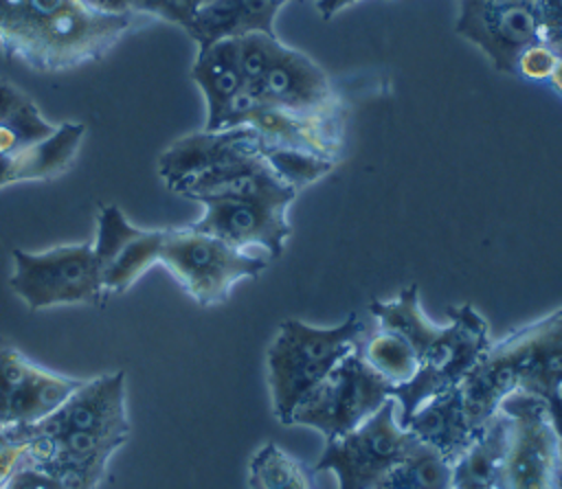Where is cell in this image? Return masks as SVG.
Instances as JSON below:
<instances>
[{
  "mask_svg": "<svg viewBox=\"0 0 562 489\" xmlns=\"http://www.w3.org/2000/svg\"><path fill=\"white\" fill-rule=\"evenodd\" d=\"M450 325L430 322L419 305V287H404L393 300H371L369 314L380 329L404 336L415 355L417 373L411 382L391 390L397 403L400 423L426 399L459 386L487 351L490 329L472 305L450 307Z\"/></svg>",
  "mask_w": 562,
  "mask_h": 489,
  "instance_id": "cell-1",
  "label": "cell"
},
{
  "mask_svg": "<svg viewBox=\"0 0 562 489\" xmlns=\"http://www.w3.org/2000/svg\"><path fill=\"white\" fill-rule=\"evenodd\" d=\"M134 15L94 11L81 0H0V48L37 72H61L101 59Z\"/></svg>",
  "mask_w": 562,
  "mask_h": 489,
  "instance_id": "cell-2",
  "label": "cell"
},
{
  "mask_svg": "<svg viewBox=\"0 0 562 489\" xmlns=\"http://www.w3.org/2000/svg\"><path fill=\"white\" fill-rule=\"evenodd\" d=\"M562 375V309L490 344L479 364L459 384L468 417L483 428L514 390L542 399Z\"/></svg>",
  "mask_w": 562,
  "mask_h": 489,
  "instance_id": "cell-3",
  "label": "cell"
},
{
  "mask_svg": "<svg viewBox=\"0 0 562 489\" xmlns=\"http://www.w3.org/2000/svg\"><path fill=\"white\" fill-rule=\"evenodd\" d=\"M362 329L364 325L356 314L334 327H314L296 318L281 322L266 353L272 412L279 423L290 425L296 406L356 349Z\"/></svg>",
  "mask_w": 562,
  "mask_h": 489,
  "instance_id": "cell-4",
  "label": "cell"
},
{
  "mask_svg": "<svg viewBox=\"0 0 562 489\" xmlns=\"http://www.w3.org/2000/svg\"><path fill=\"white\" fill-rule=\"evenodd\" d=\"M268 257L244 252L226 241L195 230L165 228L160 265L202 307L220 305L241 278H255L268 268Z\"/></svg>",
  "mask_w": 562,
  "mask_h": 489,
  "instance_id": "cell-5",
  "label": "cell"
},
{
  "mask_svg": "<svg viewBox=\"0 0 562 489\" xmlns=\"http://www.w3.org/2000/svg\"><path fill=\"white\" fill-rule=\"evenodd\" d=\"M391 390L356 346L296 406L290 425L312 428L334 441L375 414L393 397Z\"/></svg>",
  "mask_w": 562,
  "mask_h": 489,
  "instance_id": "cell-6",
  "label": "cell"
},
{
  "mask_svg": "<svg viewBox=\"0 0 562 489\" xmlns=\"http://www.w3.org/2000/svg\"><path fill=\"white\" fill-rule=\"evenodd\" d=\"M11 259L9 285L31 311L103 303L92 243L57 246L44 252L15 248Z\"/></svg>",
  "mask_w": 562,
  "mask_h": 489,
  "instance_id": "cell-7",
  "label": "cell"
},
{
  "mask_svg": "<svg viewBox=\"0 0 562 489\" xmlns=\"http://www.w3.org/2000/svg\"><path fill=\"white\" fill-rule=\"evenodd\" d=\"M296 191L288 184L255 193V195H215L204 197L202 215L195 219V230L209 232L228 246L263 254L270 261L279 259L292 232L288 208Z\"/></svg>",
  "mask_w": 562,
  "mask_h": 489,
  "instance_id": "cell-8",
  "label": "cell"
},
{
  "mask_svg": "<svg viewBox=\"0 0 562 489\" xmlns=\"http://www.w3.org/2000/svg\"><path fill=\"white\" fill-rule=\"evenodd\" d=\"M415 443L417 439L400 423L397 403L391 397L364 423L325 441L314 469L331 471L338 489H375Z\"/></svg>",
  "mask_w": 562,
  "mask_h": 489,
  "instance_id": "cell-9",
  "label": "cell"
},
{
  "mask_svg": "<svg viewBox=\"0 0 562 489\" xmlns=\"http://www.w3.org/2000/svg\"><path fill=\"white\" fill-rule=\"evenodd\" d=\"M509 419L507 454L498 489H555L560 432L542 399L514 390L498 406Z\"/></svg>",
  "mask_w": 562,
  "mask_h": 489,
  "instance_id": "cell-10",
  "label": "cell"
},
{
  "mask_svg": "<svg viewBox=\"0 0 562 489\" xmlns=\"http://www.w3.org/2000/svg\"><path fill=\"white\" fill-rule=\"evenodd\" d=\"M0 432L15 441L33 436H59L68 432H94L127 439L130 419L125 406V373L114 371L83 379L81 386L42 421Z\"/></svg>",
  "mask_w": 562,
  "mask_h": 489,
  "instance_id": "cell-11",
  "label": "cell"
},
{
  "mask_svg": "<svg viewBox=\"0 0 562 489\" xmlns=\"http://www.w3.org/2000/svg\"><path fill=\"white\" fill-rule=\"evenodd\" d=\"M454 31L481 48L494 70L514 75L518 55L540 42L536 0H459Z\"/></svg>",
  "mask_w": 562,
  "mask_h": 489,
  "instance_id": "cell-12",
  "label": "cell"
},
{
  "mask_svg": "<svg viewBox=\"0 0 562 489\" xmlns=\"http://www.w3.org/2000/svg\"><path fill=\"white\" fill-rule=\"evenodd\" d=\"M160 230L134 226L119 206H99L92 252L99 270L103 300L127 292L149 268L160 263Z\"/></svg>",
  "mask_w": 562,
  "mask_h": 489,
  "instance_id": "cell-13",
  "label": "cell"
},
{
  "mask_svg": "<svg viewBox=\"0 0 562 489\" xmlns=\"http://www.w3.org/2000/svg\"><path fill=\"white\" fill-rule=\"evenodd\" d=\"M83 379L53 373L0 340V430L26 428L59 408Z\"/></svg>",
  "mask_w": 562,
  "mask_h": 489,
  "instance_id": "cell-14",
  "label": "cell"
},
{
  "mask_svg": "<svg viewBox=\"0 0 562 489\" xmlns=\"http://www.w3.org/2000/svg\"><path fill=\"white\" fill-rule=\"evenodd\" d=\"M259 103L294 114L334 118L336 96L325 70L305 53L285 46L281 39L261 79L246 88Z\"/></svg>",
  "mask_w": 562,
  "mask_h": 489,
  "instance_id": "cell-15",
  "label": "cell"
},
{
  "mask_svg": "<svg viewBox=\"0 0 562 489\" xmlns=\"http://www.w3.org/2000/svg\"><path fill=\"white\" fill-rule=\"evenodd\" d=\"M261 153L259 134L248 127H228L220 132H195L171 143L158 158V175L176 193L184 182L217 169L222 164Z\"/></svg>",
  "mask_w": 562,
  "mask_h": 489,
  "instance_id": "cell-16",
  "label": "cell"
},
{
  "mask_svg": "<svg viewBox=\"0 0 562 489\" xmlns=\"http://www.w3.org/2000/svg\"><path fill=\"white\" fill-rule=\"evenodd\" d=\"M241 125L252 127L261 145L305 149L329 160H336L340 149V136L334 118L294 114L274 105H263L257 99L241 118Z\"/></svg>",
  "mask_w": 562,
  "mask_h": 489,
  "instance_id": "cell-17",
  "label": "cell"
},
{
  "mask_svg": "<svg viewBox=\"0 0 562 489\" xmlns=\"http://www.w3.org/2000/svg\"><path fill=\"white\" fill-rule=\"evenodd\" d=\"M402 425L417 441L435 447L450 463L459 460L479 434V428H474L468 417L461 386L426 399Z\"/></svg>",
  "mask_w": 562,
  "mask_h": 489,
  "instance_id": "cell-18",
  "label": "cell"
},
{
  "mask_svg": "<svg viewBox=\"0 0 562 489\" xmlns=\"http://www.w3.org/2000/svg\"><path fill=\"white\" fill-rule=\"evenodd\" d=\"M288 2L290 0H206L195 9L187 33L198 48L257 31L274 33V18Z\"/></svg>",
  "mask_w": 562,
  "mask_h": 489,
  "instance_id": "cell-19",
  "label": "cell"
},
{
  "mask_svg": "<svg viewBox=\"0 0 562 489\" xmlns=\"http://www.w3.org/2000/svg\"><path fill=\"white\" fill-rule=\"evenodd\" d=\"M191 79L204 94L206 103V132L226 129L228 114L244 92V79L237 61L235 39H222L198 48L191 66Z\"/></svg>",
  "mask_w": 562,
  "mask_h": 489,
  "instance_id": "cell-20",
  "label": "cell"
},
{
  "mask_svg": "<svg viewBox=\"0 0 562 489\" xmlns=\"http://www.w3.org/2000/svg\"><path fill=\"white\" fill-rule=\"evenodd\" d=\"M507 441L509 419L498 408L496 414L479 430L461 458L452 463L454 489H498Z\"/></svg>",
  "mask_w": 562,
  "mask_h": 489,
  "instance_id": "cell-21",
  "label": "cell"
},
{
  "mask_svg": "<svg viewBox=\"0 0 562 489\" xmlns=\"http://www.w3.org/2000/svg\"><path fill=\"white\" fill-rule=\"evenodd\" d=\"M375 489H454L452 463L417 441Z\"/></svg>",
  "mask_w": 562,
  "mask_h": 489,
  "instance_id": "cell-22",
  "label": "cell"
},
{
  "mask_svg": "<svg viewBox=\"0 0 562 489\" xmlns=\"http://www.w3.org/2000/svg\"><path fill=\"white\" fill-rule=\"evenodd\" d=\"M55 129L57 125L46 121L29 96L0 112V171L11 158L48 138Z\"/></svg>",
  "mask_w": 562,
  "mask_h": 489,
  "instance_id": "cell-23",
  "label": "cell"
},
{
  "mask_svg": "<svg viewBox=\"0 0 562 489\" xmlns=\"http://www.w3.org/2000/svg\"><path fill=\"white\" fill-rule=\"evenodd\" d=\"M248 489H314V480L299 458L266 443L248 463Z\"/></svg>",
  "mask_w": 562,
  "mask_h": 489,
  "instance_id": "cell-24",
  "label": "cell"
},
{
  "mask_svg": "<svg viewBox=\"0 0 562 489\" xmlns=\"http://www.w3.org/2000/svg\"><path fill=\"white\" fill-rule=\"evenodd\" d=\"M360 353L364 362L386 384H391V388L411 382L413 375L417 373V355L411 342L397 331L378 329L373 336L367 338Z\"/></svg>",
  "mask_w": 562,
  "mask_h": 489,
  "instance_id": "cell-25",
  "label": "cell"
},
{
  "mask_svg": "<svg viewBox=\"0 0 562 489\" xmlns=\"http://www.w3.org/2000/svg\"><path fill=\"white\" fill-rule=\"evenodd\" d=\"M261 153L270 162L274 173L294 191L316 182L318 178L329 173L336 164V160H329L325 156H318L305 149H294V147L261 145Z\"/></svg>",
  "mask_w": 562,
  "mask_h": 489,
  "instance_id": "cell-26",
  "label": "cell"
},
{
  "mask_svg": "<svg viewBox=\"0 0 562 489\" xmlns=\"http://www.w3.org/2000/svg\"><path fill=\"white\" fill-rule=\"evenodd\" d=\"M558 59L560 57L553 53L551 46H547L544 42H536L518 55L516 66H514V75L525 77L529 81H549Z\"/></svg>",
  "mask_w": 562,
  "mask_h": 489,
  "instance_id": "cell-27",
  "label": "cell"
},
{
  "mask_svg": "<svg viewBox=\"0 0 562 489\" xmlns=\"http://www.w3.org/2000/svg\"><path fill=\"white\" fill-rule=\"evenodd\" d=\"M540 42L562 57V0H536Z\"/></svg>",
  "mask_w": 562,
  "mask_h": 489,
  "instance_id": "cell-28",
  "label": "cell"
},
{
  "mask_svg": "<svg viewBox=\"0 0 562 489\" xmlns=\"http://www.w3.org/2000/svg\"><path fill=\"white\" fill-rule=\"evenodd\" d=\"M2 489H66L59 478L48 474L46 469L31 465L29 460L11 476V480Z\"/></svg>",
  "mask_w": 562,
  "mask_h": 489,
  "instance_id": "cell-29",
  "label": "cell"
},
{
  "mask_svg": "<svg viewBox=\"0 0 562 489\" xmlns=\"http://www.w3.org/2000/svg\"><path fill=\"white\" fill-rule=\"evenodd\" d=\"M551 419H553V425L555 430L562 434V375L553 382V386L549 388V393L542 397Z\"/></svg>",
  "mask_w": 562,
  "mask_h": 489,
  "instance_id": "cell-30",
  "label": "cell"
},
{
  "mask_svg": "<svg viewBox=\"0 0 562 489\" xmlns=\"http://www.w3.org/2000/svg\"><path fill=\"white\" fill-rule=\"evenodd\" d=\"M81 2L88 4V7L94 9V11L132 15V2H134V0H81Z\"/></svg>",
  "mask_w": 562,
  "mask_h": 489,
  "instance_id": "cell-31",
  "label": "cell"
},
{
  "mask_svg": "<svg viewBox=\"0 0 562 489\" xmlns=\"http://www.w3.org/2000/svg\"><path fill=\"white\" fill-rule=\"evenodd\" d=\"M353 2H358V0H314V7L323 20H331L338 11L351 7Z\"/></svg>",
  "mask_w": 562,
  "mask_h": 489,
  "instance_id": "cell-32",
  "label": "cell"
},
{
  "mask_svg": "<svg viewBox=\"0 0 562 489\" xmlns=\"http://www.w3.org/2000/svg\"><path fill=\"white\" fill-rule=\"evenodd\" d=\"M24 94L18 90V88H13L9 81H4V79H0V112H4L7 107H11L15 101H20Z\"/></svg>",
  "mask_w": 562,
  "mask_h": 489,
  "instance_id": "cell-33",
  "label": "cell"
},
{
  "mask_svg": "<svg viewBox=\"0 0 562 489\" xmlns=\"http://www.w3.org/2000/svg\"><path fill=\"white\" fill-rule=\"evenodd\" d=\"M549 83H551V88L562 96V57L558 59V64H555V68H553V72H551V77H549Z\"/></svg>",
  "mask_w": 562,
  "mask_h": 489,
  "instance_id": "cell-34",
  "label": "cell"
},
{
  "mask_svg": "<svg viewBox=\"0 0 562 489\" xmlns=\"http://www.w3.org/2000/svg\"><path fill=\"white\" fill-rule=\"evenodd\" d=\"M555 489H562V434H560V463H558V476H555Z\"/></svg>",
  "mask_w": 562,
  "mask_h": 489,
  "instance_id": "cell-35",
  "label": "cell"
}]
</instances>
